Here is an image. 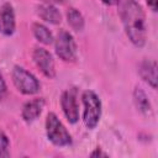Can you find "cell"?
<instances>
[{"mask_svg": "<svg viewBox=\"0 0 158 158\" xmlns=\"http://www.w3.org/2000/svg\"><path fill=\"white\" fill-rule=\"evenodd\" d=\"M16 21L15 11L10 2H4L0 6V32L5 36H11L15 32Z\"/></svg>", "mask_w": 158, "mask_h": 158, "instance_id": "8", "label": "cell"}, {"mask_svg": "<svg viewBox=\"0 0 158 158\" xmlns=\"http://www.w3.org/2000/svg\"><path fill=\"white\" fill-rule=\"evenodd\" d=\"M11 77L16 89L25 95H35L41 89V85L37 78L32 73L26 70L23 67L15 65L12 69Z\"/></svg>", "mask_w": 158, "mask_h": 158, "instance_id": "4", "label": "cell"}, {"mask_svg": "<svg viewBox=\"0 0 158 158\" xmlns=\"http://www.w3.org/2000/svg\"><path fill=\"white\" fill-rule=\"evenodd\" d=\"M67 21L69 23V26L74 30V31H81L84 28L85 21L84 17L81 15V12L79 10H77L75 7H70L67 11Z\"/></svg>", "mask_w": 158, "mask_h": 158, "instance_id": "14", "label": "cell"}, {"mask_svg": "<svg viewBox=\"0 0 158 158\" xmlns=\"http://www.w3.org/2000/svg\"><path fill=\"white\" fill-rule=\"evenodd\" d=\"M133 101H135V105H136L137 110L142 115H144V116H151L152 115V105H151V101H149L148 96L146 95V93L139 86H136L135 88V91H133Z\"/></svg>", "mask_w": 158, "mask_h": 158, "instance_id": "12", "label": "cell"}, {"mask_svg": "<svg viewBox=\"0 0 158 158\" xmlns=\"http://www.w3.org/2000/svg\"><path fill=\"white\" fill-rule=\"evenodd\" d=\"M146 2H147V5H148V7H149L153 12L157 11V2H158V0H146Z\"/></svg>", "mask_w": 158, "mask_h": 158, "instance_id": "18", "label": "cell"}, {"mask_svg": "<svg viewBox=\"0 0 158 158\" xmlns=\"http://www.w3.org/2000/svg\"><path fill=\"white\" fill-rule=\"evenodd\" d=\"M43 2H47V4H63L65 0H42Z\"/></svg>", "mask_w": 158, "mask_h": 158, "instance_id": "20", "label": "cell"}, {"mask_svg": "<svg viewBox=\"0 0 158 158\" xmlns=\"http://www.w3.org/2000/svg\"><path fill=\"white\" fill-rule=\"evenodd\" d=\"M56 53L64 62H75L77 59V43L72 33L65 30H60L56 38Z\"/></svg>", "mask_w": 158, "mask_h": 158, "instance_id": "5", "label": "cell"}, {"mask_svg": "<svg viewBox=\"0 0 158 158\" xmlns=\"http://www.w3.org/2000/svg\"><path fill=\"white\" fill-rule=\"evenodd\" d=\"M121 0H101V2H104L105 5H109V6H112V5H118Z\"/></svg>", "mask_w": 158, "mask_h": 158, "instance_id": "19", "label": "cell"}, {"mask_svg": "<svg viewBox=\"0 0 158 158\" xmlns=\"http://www.w3.org/2000/svg\"><path fill=\"white\" fill-rule=\"evenodd\" d=\"M32 58L33 62L36 63L37 68L42 72V74L49 79H53L56 77V67H54V60L52 54L42 48V47H36L32 52Z\"/></svg>", "mask_w": 158, "mask_h": 158, "instance_id": "6", "label": "cell"}, {"mask_svg": "<svg viewBox=\"0 0 158 158\" xmlns=\"http://www.w3.org/2000/svg\"><path fill=\"white\" fill-rule=\"evenodd\" d=\"M5 94H6V84H5V80L2 78V74L0 73V101H2Z\"/></svg>", "mask_w": 158, "mask_h": 158, "instance_id": "16", "label": "cell"}, {"mask_svg": "<svg viewBox=\"0 0 158 158\" xmlns=\"http://www.w3.org/2000/svg\"><path fill=\"white\" fill-rule=\"evenodd\" d=\"M10 156V142L7 136L0 131V158Z\"/></svg>", "mask_w": 158, "mask_h": 158, "instance_id": "15", "label": "cell"}, {"mask_svg": "<svg viewBox=\"0 0 158 158\" xmlns=\"http://www.w3.org/2000/svg\"><path fill=\"white\" fill-rule=\"evenodd\" d=\"M120 17L128 40L136 47H143L147 40L146 16L142 6L136 0H121Z\"/></svg>", "mask_w": 158, "mask_h": 158, "instance_id": "1", "label": "cell"}, {"mask_svg": "<svg viewBox=\"0 0 158 158\" xmlns=\"http://www.w3.org/2000/svg\"><path fill=\"white\" fill-rule=\"evenodd\" d=\"M44 99L42 98H37V99H32L30 101H27L23 106H22V111H21V116L23 118V121L26 122H32L35 120H37V117L41 115L43 107H44Z\"/></svg>", "mask_w": 158, "mask_h": 158, "instance_id": "9", "label": "cell"}, {"mask_svg": "<svg viewBox=\"0 0 158 158\" xmlns=\"http://www.w3.org/2000/svg\"><path fill=\"white\" fill-rule=\"evenodd\" d=\"M84 105L83 120L88 128L93 130L98 126L101 117V101L93 90H85L81 95Z\"/></svg>", "mask_w": 158, "mask_h": 158, "instance_id": "3", "label": "cell"}, {"mask_svg": "<svg viewBox=\"0 0 158 158\" xmlns=\"http://www.w3.org/2000/svg\"><path fill=\"white\" fill-rule=\"evenodd\" d=\"M138 73L141 75V78L152 88V89H157V62L156 60H151V59H146L143 62H141L139 67H138Z\"/></svg>", "mask_w": 158, "mask_h": 158, "instance_id": "10", "label": "cell"}, {"mask_svg": "<svg viewBox=\"0 0 158 158\" xmlns=\"http://www.w3.org/2000/svg\"><path fill=\"white\" fill-rule=\"evenodd\" d=\"M90 156H91V157H107V153L102 152L100 148H95V151H93V152L90 153Z\"/></svg>", "mask_w": 158, "mask_h": 158, "instance_id": "17", "label": "cell"}, {"mask_svg": "<svg viewBox=\"0 0 158 158\" xmlns=\"http://www.w3.org/2000/svg\"><path fill=\"white\" fill-rule=\"evenodd\" d=\"M62 110L70 123H77L79 121V106L77 101V91L75 89H68L63 91L60 96Z\"/></svg>", "mask_w": 158, "mask_h": 158, "instance_id": "7", "label": "cell"}, {"mask_svg": "<svg viewBox=\"0 0 158 158\" xmlns=\"http://www.w3.org/2000/svg\"><path fill=\"white\" fill-rule=\"evenodd\" d=\"M32 33L36 37L37 41H40L43 44H51L53 42V35L52 32L42 23L35 22L32 23Z\"/></svg>", "mask_w": 158, "mask_h": 158, "instance_id": "13", "label": "cell"}, {"mask_svg": "<svg viewBox=\"0 0 158 158\" xmlns=\"http://www.w3.org/2000/svg\"><path fill=\"white\" fill-rule=\"evenodd\" d=\"M47 138L57 147H65L72 143V136L57 117L54 112H49L46 118Z\"/></svg>", "mask_w": 158, "mask_h": 158, "instance_id": "2", "label": "cell"}, {"mask_svg": "<svg viewBox=\"0 0 158 158\" xmlns=\"http://www.w3.org/2000/svg\"><path fill=\"white\" fill-rule=\"evenodd\" d=\"M37 14L42 20H44L46 22L52 23V25H58L62 21V15H60L59 10L53 4L43 2V4L38 5Z\"/></svg>", "mask_w": 158, "mask_h": 158, "instance_id": "11", "label": "cell"}]
</instances>
